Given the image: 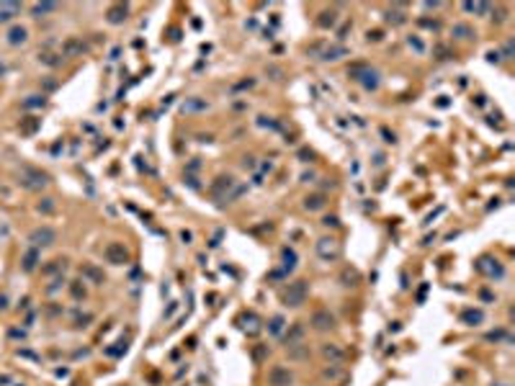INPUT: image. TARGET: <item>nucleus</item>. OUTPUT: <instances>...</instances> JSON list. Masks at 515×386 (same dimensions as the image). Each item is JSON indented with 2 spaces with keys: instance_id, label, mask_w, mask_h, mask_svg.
<instances>
[{
  "instance_id": "obj_1",
  "label": "nucleus",
  "mask_w": 515,
  "mask_h": 386,
  "mask_svg": "<svg viewBox=\"0 0 515 386\" xmlns=\"http://www.w3.org/2000/svg\"><path fill=\"white\" fill-rule=\"evenodd\" d=\"M307 293H309L307 281H294V283H289V286L281 291V301H283V306L299 309V306L307 301Z\"/></svg>"
},
{
  "instance_id": "obj_2",
  "label": "nucleus",
  "mask_w": 515,
  "mask_h": 386,
  "mask_svg": "<svg viewBox=\"0 0 515 386\" xmlns=\"http://www.w3.org/2000/svg\"><path fill=\"white\" fill-rule=\"evenodd\" d=\"M340 242L335 240V237H322V240H317V255L319 260H325V263H335V260L340 257Z\"/></svg>"
},
{
  "instance_id": "obj_3",
  "label": "nucleus",
  "mask_w": 515,
  "mask_h": 386,
  "mask_svg": "<svg viewBox=\"0 0 515 386\" xmlns=\"http://www.w3.org/2000/svg\"><path fill=\"white\" fill-rule=\"evenodd\" d=\"M29 242H31V247H49V245H54L57 242V232L52 229V226H36L31 234H29Z\"/></svg>"
},
{
  "instance_id": "obj_4",
  "label": "nucleus",
  "mask_w": 515,
  "mask_h": 386,
  "mask_svg": "<svg viewBox=\"0 0 515 386\" xmlns=\"http://www.w3.org/2000/svg\"><path fill=\"white\" fill-rule=\"evenodd\" d=\"M103 255H106V260L113 265H127L129 263V250L124 247V242H108L106 250H103Z\"/></svg>"
},
{
  "instance_id": "obj_5",
  "label": "nucleus",
  "mask_w": 515,
  "mask_h": 386,
  "mask_svg": "<svg viewBox=\"0 0 515 386\" xmlns=\"http://www.w3.org/2000/svg\"><path fill=\"white\" fill-rule=\"evenodd\" d=\"M350 75L356 77V80H361V85L366 90H376V88H379V75H376L374 70H369V67H353Z\"/></svg>"
},
{
  "instance_id": "obj_6",
  "label": "nucleus",
  "mask_w": 515,
  "mask_h": 386,
  "mask_svg": "<svg viewBox=\"0 0 515 386\" xmlns=\"http://www.w3.org/2000/svg\"><path fill=\"white\" fill-rule=\"evenodd\" d=\"M294 384V373L283 366H273L268 371V386H291Z\"/></svg>"
},
{
  "instance_id": "obj_7",
  "label": "nucleus",
  "mask_w": 515,
  "mask_h": 386,
  "mask_svg": "<svg viewBox=\"0 0 515 386\" xmlns=\"http://www.w3.org/2000/svg\"><path fill=\"white\" fill-rule=\"evenodd\" d=\"M309 324H312L317 332H327V330H333V327H335V317L330 314L327 309H317L312 314V320H309Z\"/></svg>"
},
{
  "instance_id": "obj_8",
  "label": "nucleus",
  "mask_w": 515,
  "mask_h": 386,
  "mask_svg": "<svg viewBox=\"0 0 515 386\" xmlns=\"http://www.w3.org/2000/svg\"><path fill=\"white\" fill-rule=\"evenodd\" d=\"M80 273H83V276H85V278H88L90 283H96V286H101V283L106 281V276H103V270H98V268H96L93 263H85V265H83V270H80Z\"/></svg>"
},
{
  "instance_id": "obj_9",
  "label": "nucleus",
  "mask_w": 515,
  "mask_h": 386,
  "mask_svg": "<svg viewBox=\"0 0 515 386\" xmlns=\"http://www.w3.org/2000/svg\"><path fill=\"white\" fill-rule=\"evenodd\" d=\"M26 29L24 26H13V29H8V33H5V41L10 44V47H18V44H24L26 41Z\"/></svg>"
},
{
  "instance_id": "obj_10",
  "label": "nucleus",
  "mask_w": 515,
  "mask_h": 386,
  "mask_svg": "<svg viewBox=\"0 0 515 386\" xmlns=\"http://www.w3.org/2000/svg\"><path fill=\"white\" fill-rule=\"evenodd\" d=\"M106 16H108V24H124L127 16H129V8L127 5H111Z\"/></svg>"
},
{
  "instance_id": "obj_11",
  "label": "nucleus",
  "mask_w": 515,
  "mask_h": 386,
  "mask_svg": "<svg viewBox=\"0 0 515 386\" xmlns=\"http://www.w3.org/2000/svg\"><path fill=\"white\" fill-rule=\"evenodd\" d=\"M461 322L469 324V327H477V324L484 322V312L482 309H466V312H461Z\"/></svg>"
},
{
  "instance_id": "obj_12",
  "label": "nucleus",
  "mask_w": 515,
  "mask_h": 386,
  "mask_svg": "<svg viewBox=\"0 0 515 386\" xmlns=\"http://www.w3.org/2000/svg\"><path fill=\"white\" fill-rule=\"evenodd\" d=\"M325 203H327L325 193H312V196L304 198V209L307 211H319V209H325Z\"/></svg>"
},
{
  "instance_id": "obj_13",
  "label": "nucleus",
  "mask_w": 515,
  "mask_h": 386,
  "mask_svg": "<svg viewBox=\"0 0 515 386\" xmlns=\"http://www.w3.org/2000/svg\"><path fill=\"white\" fill-rule=\"evenodd\" d=\"M18 13H21V5L18 3H3V5H0V24L13 21Z\"/></svg>"
},
{
  "instance_id": "obj_14",
  "label": "nucleus",
  "mask_w": 515,
  "mask_h": 386,
  "mask_svg": "<svg viewBox=\"0 0 515 386\" xmlns=\"http://www.w3.org/2000/svg\"><path fill=\"white\" fill-rule=\"evenodd\" d=\"M281 265H283V273H291V270L296 268V253L291 247L281 250Z\"/></svg>"
},
{
  "instance_id": "obj_15",
  "label": "nucleus",
  "mask_w": 515,
  "mask_h": 386,
  "mask_svg": "<svg viewBox=\"0 0 515 386\" xmlns=\"http://www.w3.org/2000/svg\"><path fill=\"white\" fill-rule=\"evenodd\" d=\"M36 263H39V250L36 247H29V253L24 255V260H21V268H24L26 273H31V270L36 268Z\"/></svg>"
},
{
  "instance_id": "obj_16",
  "label": "nucleus",
  "mask_w": 515,
  "mask_h": 386,
  "mask_svg": "<svg viewBox=\"0 0 515 386\" xmlns=\"http://www.w3.org/2000/svg\"><path fill=\"white\" fill-rule=\"evenodd\" d=\"M62 52L67 54V57H75V54H83L85 52V44L80 41V39H67L65 44H62Z\"/></svg>"
},
{
  "instance_id": "obj_17",
  "label": "nucleus",
  "mask_w": 515,
  "mask_h": 386,
  "mask_svg": "<svg viewBox=\"0 0 515 386\" xmlns=\"http://www.w3.org/2000/svg\"><path fill=\"white\" fill-rule=\"evenodd\" d=\"M289 358H294V360L309 358V345H304V343H291L289 345Z\"/></svg>"
},
{
  "instance_id": "obj_18",
  "label": "nucleus",
  "mask_w": 515,
  "mask_h": 386,
  "mask_svg": "<svg viewBox=\"0 0 515 386\" xmlns=\"http://www.w3.org/2000/svg\"><path fill=\"white\" fill-rule=\"evenodd\" d=\"M322 355H325V358H330V360H335V363H340L343 358H345V353H343V350H340L338 345H333V343H327V345L322 348Z\"/></svg>"
},
{
  "instance_id": "obj_19",
  "label": "nucleus",
  "mask_w": 515,
  "mask_h": 386,
  "mask_svg": "<svg viewBox=\"0 0 515 386\" xmlns=\"http://www.w3.org/2000/svg\"><path fill=\"white\" fill-rule=\"evenodd\" d=\"M232 186H235V180H232L230 175H227V178H216V183L211 186V193H214V198H219V193H222L224 188L230 191Z\"/></svg>"
},
{
  "instance_id": "obj_20",
  "label": "nucleus",
  "mask_w": 515,
  "mask_h": 386,
  "mask_svg": "<svg viewBox=\"0 0 515 386\" xmlns=\"http://www.w3.org/2000/svg\"><path fill=\"white\" fill-rule=\"evenodd\" d=\"M209 108V103H206L204 98H191V100H186V103H183V111L186 113H193V111H206Z\"/></svg>"
},
{
  "instance_id": "obj_21",
  "label": "nucleus",
  "mask_w": 515,
  "mask_h": 386,
  "mask_svg": "<svg viewBox=\"0 0 515 386\" xmlns=\"http://www.w3.org/2000/svg\"><path fill=\"white\" fill-rule=\"evenodd\" d=\"M340 281H343V286H356V283L361 281V276H358V270L345 268V270H343V276H340Z\"/></svg>"
},
{
  "instance_id": "obj_22",
  "label": "nucleus",
  "mask_w": 515,
  "mask_h": 386,
  "mask_svg": "<svg viewBox=\"0 0 515 386\" xmlns=\"http://www.w3.org/2000/svg\"><path fill=\"white\" fill-rule=\"evenodd\" d=\"M52 10H57V5H54V3H36V5H31L34 18H41L44 13H52Z\"/></svg>"
},
{
  "instance_id": "obj_23",
  "label": "nucleus",
  "mask_w": 515,
  "mask_h": 386,
  "mask_svg": "<svg viewBox=\"0 0 515 386\" xmlns=\"http://www.w3.org/2000/svg\"><path fill=\"white\" fill-rule=\"evenodd\" d=\"M345 54H348V49H345V47H333V49H327V52L322 54V60L335 62V60H340V57H345Z\"/></svg>"
},
{
  "instance_id": "obj_24",
  "label": "nucleus",
  "mask_w": 515,
  "mask_h": 386,
  "mask_svg": "<svg viewBox=\"0 0 515 386\" xmlns=\"http://www.w3.org/2000/svg\"><path fill=\"white\" fill-rule=\"evenodd\" d=\"M283 327H286V320H283V317H273V320L268 322V332H271V335H281Z\"/></svg>"
},
{
  "instance_id": "obj_25",
  "label": "nucleus",
  "mask_w": 515,
  "mask_h": 386,
  "mask_svg": "<svg viewBox=\"0 0 515 386\" xmlns=\"http://www.w3.org/2000/svg\"><path fill=\"white\" fill-rule=\"evenodd\" d=\"M302 335H304V327H302L299 322H296V324L291 327V330H289V332H286V343H289V345H291V343H294V340H299Z\"/></svg>"
},
{
  "instance_id": "obj_26",
  "label": "nucleus",
  "mask_w": 515,
  "mask_h": 386,
  "mask_svg": "<svg viewBox=\"0 0 515 386\" xmlns=\"http://www.w3.org/2000/svg\"><path fill=\"white\" fill-rule=\"evenodd\" d=\"M453 36H459V39H472L474 31L469 29V26H464V24H459V26H453Z\"/></svg>"
},
{
  "instance_id": "obj_27",
  "label": "nucleus",
  "mask_w": 515,
  "mask_h": 386,
  "mask_svg": "<svg viewBox=\"0 0 515 386\" xmlns=\"http://www.w3.org/2000/svg\"><path fill=\"white\" fill-rule=\"evenodd\" d=\"M39 106H44V96H29L24 100V108H39Z\"/></svg>"
},
{
  "instance_id": "obj_28",
  "label": "nucleus",
  "mask_w": 515,
  "mask_h": 386,
  "mask_svg": "<svg viewBox=\"0 0 515 386\" xmlns=\"http://www.w3.org/2000/svg\"><path fill=\"white\" fill-rule=\"evenodd\" d=\"M464 10H469V13H484V10H489V5H484V3H464Z\"/></svg>"
},
{
  "instance_id": "obj_29",
  "label": "nucleus",
  "mask_w": 515,
  "mask_h": 386,
  "mask_svg": "<svg viewBox=\"0 0 515 386\" xmlns=\"http://www.w3.org/2000/svg\"><path fill=\"white\" fill-rule=\"evenodd\" d=\"M322 16H325V18H319V21H317V24L322 26V29H327V26H333V24H335V13H333V10H330V13H322Z\"/></svg>"
},
{
  "instance_id": "obj_30",
  "label": "nucleus",
  "mask_w": 515,
  "mask_h": 386,
  "mask_svg": "<svg viewBox=\"0 0 515 386\" xmlns=\"http://www.w3.org/2000/svg\"><path fill=\"white\" fill-rule=\"evenodd\" d=\"M36 127H39V121L31 119V121H26L24 127H21V131H24V134H31V131H36Z\"/></svg>"
},
{
  "instance_id": "obj_31",
  "label": "nucleus",
  "mask_w": 515,
  "mask_h": 386,
  "mask_svg": "<svg viewBox=\"0 0 515 386\" xmlns=\"http://www.w3.org/2000/svg\"><path fill=\"white\" fill-rule=\"evenodd\" d=\"M407 41H410V47H415V49H417V52H422V49H425V44H422V41H420V39H417V36H410V39H407Z\"/></svg>"
},
{
  "instance_id": "obj_32",
  "label": "nucleus",
  "mask_w": 515,
  "mask_h": 386,
  "mask_svg": "<svg viewBox=\"0 0 515 386\" xmlns=\"http://www.w3.org/2000/svg\"><path fill=\"white\" fill-rule=\"evenodd\" d=\"M72 296L75 299H85V289H80L77 283H72Z\"/></svg>"
},
{
  "instance_id": "obj_33",
  "label": "nucleus",
  "mask_w": 515,
  "mask_h": 386,
  "mask_svg": "<svg viewBox=\"0 0 515 386\" xmlns=\"http://www.w3.org/2000/svg\"><path fill=\"white\" fill-rule=\"evenodd\" d=\"M322 224H325V226H340V219H338V217H325Z\"/></svg>"
},
{
  "instance_id": "obj_34",
  "label": "nucleus",
  "mask_w": 515,
  "mask_h": 386,
  "mask_svg": "<svg viewBox=\"0 0 515 386\" xmlns=\"http://www.w3.org/2000/svg\"><path fill=\"white\" fill-rule=\"evenodd\" d=\"M39 209H41V211H52V209H54L52 198H44V203H39Z\"/></svg>"
},
{
  "instance_id": "obj_35",
  "label": "nucleus",
  "mask_w": 515,
  "mask_h": 386,
  "mask_svg": "<svg viewBox=\"0 0 515 386\" xmlns=\"http://www.w3.org/2000/svg\"><path fill=\"white\" fill-rule=\"evenodd\" d=\"M381 134H384V142H389V144H394L397 139H394V134H389L386 129H381Z\"/></svg>"
},
{
  "instance_id": "obj_36",
  "label": "nucleus",
  "mask_w": 515,
  "mask_h": 386,
  "mask_svg": "<svg viewBox=\"0 0 515 386\" xmlns=\"http://www.w3.org/2000/svg\"><path fill=\"white\" fill-rule=\"evenodd\" d=\"M502 335H505V332H502V330H497V332H489V335H487V340H500Z\"/></svg>"
},
{
  "instance_id": "obj_37",
  "label": "nucleus",
  "mask_w": 515,
  "mask_h": 386,
  "mask_svg": "<svg viewBox=\"0 0 515 386\" xmlns=\"http://www.w3.org/2000/svg\"><path fill=\"white\" fill-rule=\"evenodd\" d=\"M180 240L188 245V242H191V232H186V229H183V232H180Z\"/></svg>"
},
{
  "instance_id": "obj_38",
  "label": "nucleus",
  "mask_w": 515,
  "mask_h": 386,
  "mask_svg": "<svg viewBox=\"0 0 515 386\" xmlns=\"http://www.w3.org/2000/svg\"><path fill=\"white\" fill-rule=\"evenodd\" d=\"M312 178H314V173H304V175H302L304 183H312Z\"/></svg>"
},
{
  "instance_id": "obj_39",
  "label": "nucleus",
  "mask_w": 515,
  "mask_h": 386,
  "mask_svg": "<svg viewBox=\"0 0 515 386\" xmlns=\"http://www.w3.org/2000/svg\"><path fill=\"white\" fill-rule=\"evenodd\" d=\"M3 75H5V64H3V62H0V77H3Z\"/></svg>"
},
{
  "instance_id": "obj_40",
  "label": "nucleus",
  "mask_w": 515,
  "mask_h": 386,
  "mask_svg": "<svg viewBox=\"0 0 515 386\" xmlns=\"http://www.w3.org/2000/svg\"><path fill=\"white\" fill-rule=\"evenodd\" d=\"M492 386H505V384H492Z\"/></svg>"
}]
</instances>
